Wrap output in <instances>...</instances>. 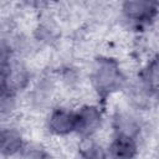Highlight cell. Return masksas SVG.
<instances>
[{"label":"cell","mask_w":159,"mask_h":159,"mask_svg":"<svg viewBox=\"0 0 159 159\" xmlns=\"http://www.w3.org/2000/svg\"><path fill=\"white\" fill-rule=\"evenodd\" d=\"M93 83L97 91L108 94L123 87L124 76L116 62L111 60H99L93 71Z\"/></svg>","instance_id":"1"},{"label":"cell","mask_w":159,"mask_h":159,"mask_svg":"<svg viewBox=\"0 0 159 159\" xmlns=\"http://www.w3.org/2000/svg\"><path fill=\"white\" fill-rule=\"evenodd\" d=\"M101 120L102 116L99 109L93 106H86L76 113L75 130H77L82 135H91L98 129V127L101 125Z\"/></svg>","instance_id":"2"},{"label":"cell","mask_w":159,"mask_h":159,"mask_svg":"<svg viewBox=\"0 0 159 159\" xmlns=\"http://www.w3.org/2000/svg\"><path fill=\"white\" fill-rule=\"evenodd\" d=\"M123 11L128 19L137 22H147L157 12V4L148 1H128L123 5Z\"/></svg>","instance_id":"3"},{"label":"cell","mask_w":159,"mask_h":159,"mask_svg":"<svg viewBox=\"0 0 159 159\" xmlns=\"http://www.w3.org/2000/svg\"><path fill=\"white\" fill-rule=\"evenodd\" d=\"M50 129L56 134H67L76 128V113L66 109H56L48 122Z\"/></svg>","instance_id":"4"},{"label":"cell","mask_w":159,"mask_h":159,"mask_svg":"<svg viewBox=\"0 0 159 159\" xmlns=\"http://www.w3.org/2000/svg\"><path fill=\"white\" fill-rule=\"evenodd\" d=\"M112 159H133L137 154V145L132 137L119 135L112 142L109 147Z\"/></svg>","instance_id":"5"},{"label":"cell","mask_w":159,"mask_h":159,"mask_svg":"<svg viewBox=\"0 0 159 159\" xmlns=\"http://www.w3.org/2000/svg\"><path fill=\"white\" fill-rule=\"evenodd\" d=\"M22 148V138L14 129L0 132V152L5 155H14Z\"/></svg>","instance_id":"6"},{"label":"cell","mask_w":159,"mask_h":159,"mask_svg":"<svg viewBox=\"0 0 159 159\" xmlns=\"http://www.w3.org/2000/svg\"><path fill=\"white\" fill-rule=\"evenodd\" d=\"M143 81H144L145 87L148 89H154L155 91L157 83H158V65H157V60H153L149 63V66L147 67V70L144 71Z\"/></svg>","instance_id":"7"},{"label":"cell","mask_w":159,"mask_h":159,"mask_svg":"<svg viewBox=\"0 0 159 159\" xmlns=\"http://www.w3.org/2000/svg\"><path fill=\"white\" fill-rule=\"evenodd\" d=\"M2 89L0 91V118H4L6 116L10 114L11 109L14 108V99H12V92L5 89L4 87H1Z\"/></svg>","instance_id":"8"},{"label":"cell","mask_w":159,"mask_h":159,"mask_svg":"<svg viewBox=\"0 0 159 159\" xmlns=\"http://www.w3.org/2000/svg\"><path fill=\"white\" fill-rule=\"evenodd\" d=\"M82 159H107L104 149L98 144H89L82 149Z\"/></svg>","instance_id":"9"},{"label":"cell","mask_w":159,"mask_h":159,"mask_svg":"<svg viewBox=\"0 0 159 159\" xmlns=\"http://www.w3.org/2000/svg\"><path fill=\"white\" fill-rule=\"evenodd\" d=\"M10 53L11 51L9 42L4 37H0V71H5L9 67Z\"/></svg>","instance_id":"10"}]
</instances>
